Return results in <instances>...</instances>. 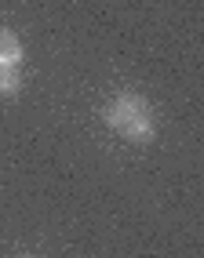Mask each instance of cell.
I'll use <instances>...</instances> for the list:
<instances>
[{"label":"cell","mask_w":204,"mask_h":258,"mask_svg":"<svg viewBox=\"0 0 204 258\" xmlns=\"http://www.w3.org/2000/svg\"><path fill=\"white\" fill-rule=\"evenodd\" d=\"M106 127L131 142H153V109L142 95H117L102 109Z\"/></svg>","instance_id":"6da1fadb"},{"label":"cell","mask_w":204,"mask_h":258,"mask_svg":"<svg viewBox=\"0 0 204 258\" xmlns=\"http://www.w3.org/2000/svg\"><path fill=\"white\" fill-rule=\"evenodd\" d=\"M22 44H19V37H15L11 29H4L0 26V70H19L22 66Z\"/></svg>","instance_id":"7a4b0ae2"},{"label":"cell","mask_w":204,"mask_h":258,"mask_svg":"<svg viewBox=\"0 0 204 258\" xmlns=\"http://www.w3.org/2000/svg\"><path fill=\"white\" fill-rule=\"evenodd\" d=\"M22 91V73L19 70H0V98H15Z\"/></svg>","instance_id":"3957f363"},{"label":"cell","mask_w":204,"mask_h":258,"mask_svg":"<svg viewBox=\"0 0 204 258\" xmlns=\"http://www.w3.org/2000/svg\"><path fill=\"white\" fill-rule=\"evenodd\" d=\"M19 258H37V254H19Z\"/></svg>","instance_id":"277c9868"}]
</instances>
